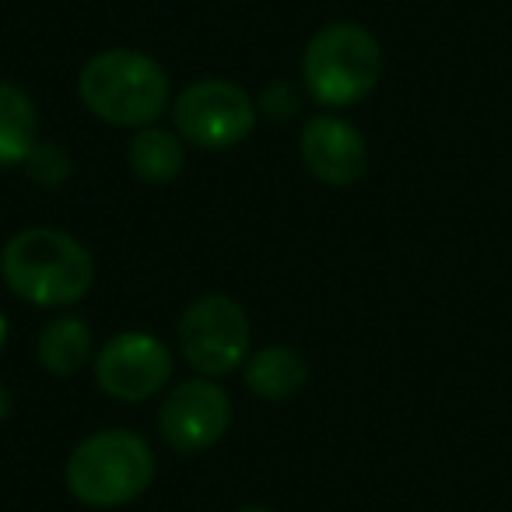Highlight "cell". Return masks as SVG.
Segmentation results:
<instances>
[{"instance_id": "1", "label": "cell", "mask_w": 512, "mask_h": 512, "mask_svg": "<svg viewBox=\"0 0 512 512\" xmlns=\"http://www.w3.org/2000/svg\"><path fill=\"white\" fill-rule=\"evenodd\" d=\"M0 274L18 299L39 309H64L92 292L95 260L64 228L32 225L4 242Z\"/></svg>"}, {"instance_id": "2", "label": "cell", "mask_w": 512, "mask_h": 512, "mask_svg": "<svg viewBox=\"0 0 512 512\" xmlns=\"http://www.w3.org/2000/svg\"><path fill=\"white\" fill-rule=\"evenodd\" d=\"M78 95L95 120L141 130L158 123L169 106V74L141 50H102L81 67Z\"/></svg>"}, {"instance_id": "3", "label": "cell", "mask_w": 512, "mask_h": 512, "mask_svg": "<svg viewBox=\"0 0 512 512\" xmlns=\"http://www.w3.org/2000/svg\"><path fill=\"white\" fill-rule=\"evenodd\" d=\"M67 491L92 509L130 505L155 481V453L130 428H106L71 449L64 467Z\"/></svg>"}, {"instance_id": "4", "label": "cell", "mask_w": 512, "mask_h": 512, "mask_svg": "<svg viewBox=\"0 0 512 512\" xmlns=\"http://www.w3.org/2000/svg\"><path fill=\"white\" fill-rule=\"evenodd\" d=\"M383 78V46L365 25H323L302 53V88L327 109L358 106Z\"/></svg>"}, {"instance_id": "5", "label": "cell", "mask_w": 512, "mask_h": 512, "mask_svg": "<svg viewBox=\"0 0 512 512\" xmlns=\"http://www.w3.org/2000/svg\"><path fill=\"white\" fill-rule=\"evenodd\" d=\"M253 327L232 295H200L179 316V348L200 376H228L249 358Z\"/></svg>"}, {"instance_id": "6", "label": "cell", "mask_w": 512, "mask_h": 512, "mask_svg": "<svg viewBox=\"0 0 512 512\" xmlns=\"http://www.w3.org/2000/svg\"><path fill=\"white\" fill-rule=\"evenodd\" d=\"M256 102L242 85L228 78L193 81L172 102L176 134L204 151H228L242 144L256 127Z\"/></svg>"}, {"instance_id": "7", "label": "cell", "mask_w": 512, "mask_h": 512, "mask_svg": "<svg viewBox=\"0 0 512 512\" xmlns=\"http://www.w3.org/2000/svg\"><path fill=\"white\" fill-rule=\"evenodd\" d=\"M172 355L148 330H123L95 355V383L120 404H141L165 390Z\"/></svg>"}, {"instance_id": "8", "label": "cell", "mask_w": 512, "mask_h": 512, "mask_svg": "<svg viewBox=\"0 0 512 512\" xmlns=\"http://www.w3.org/2000/svg\"><path fill=\"white\" fill-rule=\"evenodd\" d=\"M228 425H232V400L211 376L179 383L158 411V432L183 456L218 446Z\"/></svg>"}, {"instance_id": "9", "label": "cell", "mask_w": 512, "mask_h": 512, "mask_svg": "<svg viewBox=\"0 0 512 512\" xmlns=\"http://www.w3.org/2000/svg\"><path fill=\"white\" fill-rule=\"evenodd\" d=\"M299 155L309 176L327 186H351L369 169V144L362 130L334 113L309 116L299 134Z\"/></svg>"}, {"instance_id": "10", "label": "cell", "mask_w": 512, "mask_h": 512, "mask_svg": "<svg viewBox=\"0 0 512 512\" xmlns=\"http://www.w3.org/2000/svg\"><path fill=\"white\" fill-rule=\"evenodd\" d=\"M242 379L260 400H292L306 390L309 362L302 351L288 348V344H271L246 358Z\"/></svg>"}, {"instance_id": "11", "label": "cell", "mask_w": 512, "mask_h": 512, "mask_svg": "<svg viewBox=\"0 0 512 512\" xmlns=\"http://www.w3.org/2000/svg\"><path fill=\"white\" fill-rule=\"evenodd\" d=\"M39 144V113L32 95L15 81H0V169L25 165Z\"/></svg>"}, {"instance_id": "12", "label": "cell", "mask_w": 512, "mask_h": 512, "mask_svg": "<svg viewBox=\"0 0 512 512\" xmlns=\"http://www.w3.org/2000/svg\"><path fill=\"white\" fill-rule=\"evenodd\" d=\"M127 162L130 172H134L141 183L151 186H165L172 179H179L186 165V141L176 134V130H165V127H141L134 134L127 148Z\"/></svg>"}, {"instance_id": "13", "label": "cell", "mask_w": 512, "mask_h": 512, "mask_svg": "<svg viewBox=\"0 0 512 512\" xmlns=\"http://www.w3.org/2000/svg\"><path fill=\"white\" fill-rule=\"evenodd\" d=\"M36 358L50 376H78L92 358V327L81 316H53L39 334Z\"/></svg>"}, {"instance_id": "14", "label": "cell", "mask_w": 512, "mask_h": 512, "mask_svg": "<svg viewBox=\"0 0 512 512\" xmlns=\"http://www.w3.org/2000/svg\"><path fill=\"white\" fill-rule=\"evenodd\" d=\"M29 179H36L39 186H64L71 179V155H67L64 144L53 141H39L32 148L29 162H25Z\"/></svg>"}, {"instance_id": "15", "label": "cell", "mask_w": 512, "mask_h": 512, "mask_svg": "<svg viewBox=\"0 0 512 512\" xmlns=\"http://www.w3.org/2000/svg\"><path fill=\"white\" fill-rule=\"evenodd\" d=\"M256 109L267 116V120H295L302 109V92L299 85H292V81H271V85L260 92V99H256Z\"/></svg>"}, {"instance_id": "16", "label": "cell", "mask_w": 512, "mask_h": 512, "mask_svg": "<svg viewBox=\"0 0 512 512\" xmlns=\"http://www.w3.org/2000/svg\"><path fill=\"white\" fill-rule=\"evenodd\" d=\"M8 414H11V393H8V386L0 383V421L8 418Z\"/></svg>"}, {"instance_id": "17", "label": "cell", "mask_w": 512, "mask_h": 512, "mask_svg": "<svg viewBox=\"0 0 512 512\" xmlns=\"http://www.w3.org/2000/svg\"><path fill=\"white\" fill-rule=\"evenodd\" d=\"M4 341H8V320H4V313H0V348H4Z\"/></svg>"}, {"instance_id": "18", "label": "cell", "mask_w": 512, "mask_h": 512, "mask_svg": "<svg viewBox=\"0 0 512 512\" xmlns=\"http://www.w3.org/2000/svg\"><path fill=\"white\" fill-rule=\"evenodd\" d=\"M239 512H274V509H267V505H246V509H239Z\"/></svg>"}]
</instances>
